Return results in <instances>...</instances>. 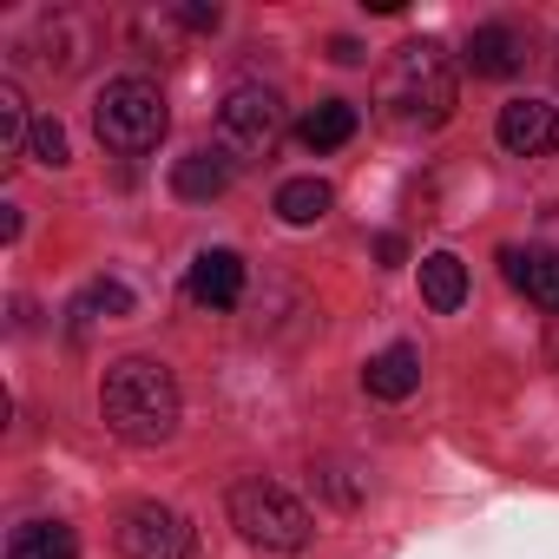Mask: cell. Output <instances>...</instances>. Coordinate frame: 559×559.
Here are the masks:
<instances>
[{
  "instance_id": "8",
  "label": "cell",
  "mask_w": 559,
  "mask_h": 559,
  "mask_svg": "<svg viewBox=\"0 0 559 559\" xmlns=\"http://www.w3.org/2000/svg\"><path fill=\"white\" fill-rule=\"evenodd\" d=\"M191 304H204V310H237V297H243V257L237 250H198V263H191Z\"/></svg>"
},
{
  "instance_id": "5",
  "label": "cell",
  "mask_w": 559,
  "mask_h": 559,
  "mask_svg": "<svg viewBox=\"0 0 559 559\" xmlns=\"http://www.w3.org/2000/svg\"><path fill=\"white\" fill-rule=\"evenodd\" d=\"M276 139H284V99H276L270 86H237V93L217 106V152H224L230 165L270 158Z\"/></svg>"
},
{
  "instance_id": "16",
  "label": "cell",
  "mask_w": 559,
  "mask_h": 559,
  "mask_svg": "<svg viewBox=\"0 0 559 559\" xmlns=\"http://www.w3.org/2000/svg\"><path fill=\"white\" fill-rule=\"evenodd\" d=\"M34 126H40V119H27V99H21V86H14V80H0V152H8V158H21V152L34 145Z\"/></svg>"
},
{
  "instance_id": "23",
  "label": "cell",
  "mask_w": 559,
  "mask_h": 559,
  "mask_svg": "<svg viewBox=\"0 0 559 559\" xmlns=\"http://www.w3.org/2000/svg\"><path fill=\"white\" fill-rule=\"evenodd\" d=\"M376 257H382V263H402V257H408V243L389 230V237H376Z\"/></svg>"
},
{
  "instance_id": "14",
  "label": "cell",
  "mask_w": 559,
  "mask_h": 559,
  "mask_svg": "<svg viewBox=\"0 0 559 559\" xmlns=\"http://www.w3.org/2000/svg\"><path fill=\"white\" fill-rule=\"evenodd\" d=\"M356 106L349 99H323V106H310L304 112V126H297V139L310 145V152H336V145H349L356 139Z\"/></svg>"
},
{
  "instance_id": "12",
  "label": "cell",
  "mask_w": 559,
  "mask_h": 559,
  "mask_svg": "<svg viewBox=\"0 0 559 559\" xmlns=\"http://www.w3.org/2000/svg\"><path fill=\"white\" fill-rule=\"evenodd\" d=\"M507 284L539 310H559V250H507Z\"/></svg>"
},
{
  "instance_id": "9",
  "label": "cell",
  "mask_w": 559,
  "mask_h": 559,
  "mask_svg": "<svg viewBox=\"0 0 559 559\" xmlns=\"http://www.w3.org/2000/svg\"><path fill=\"white\" fill-rule=\"evenodd\" d=\"M467 73L474 80H513L520 67H526V40L507 27V21H487V27H474V40H467Z\"/></svg>"
},
{
  "instance_id": "6",
  "label": "cell",
  "mask_w": 559,
  "mask_h": 559,
  "mask_svg": "<svg viewBox=\"0 0 559 559\" xmlns=\"http://www.w3.org/2000/svg\"><path fill=\"white\" fill-rule=\"evenodd\" d=\"M119 552L126 559H191V526H185V513H171L158 500H139L119 520Z\"/></svg>"
},
{
  "instance_id": "2",
  "label": "cell",
  "mask_w": 559,
  "mask_h": 559,
  "mask_svg": "<svg viewBox=\"0 0 559 559\" xmlns=\"http://www.w3.org/2000/svg\"><path fill=\"white\" fill-rule=\"evenodd\" d=\"M454 99H461V80H454L448 47H435V40L395 47L389 73H382V106H389V119H402V126H448V119H454Z\"/></svg>"
},
{
  "instance_id": "22",
  "label": "cell",
  "mask_w": 559,
  "mask_h": 559,
  "mask_svg": "<svg viewBox=\"0 0 559 559\" xmlns=\"http://www.w3.org/2000/svg\"><path fill=\"white\" fill-rule=\"evenodd\" d=\"M330 60H336V67H362V47L343 34V40H330Z\"/></svg>"
},
{
  "instance_id": "11",
  "label": "cell",
  "mask_w": 559,
  "mask_h": 559,
  "mask_svg": "<svg viewBox=\"0 0 559 559\" xmlns=\"http://www.w3.org/2000/svg\"><path fill=\"white\" fill-rule=\"evenodd\" d=\"M362 382H369V395H376V402H408V395L421 389V356H415L408 343H389L382 356H369Z\"/></svg>"
},
{
  "instance_id": "18",
  "label": "cell",
  "mask_w": 559,
  "mask_h": 559,
  "mask_svg": "<svg viewBox=\"0 0 559 559\" xmlns=\"http://www.w3.org/2000/svg\"><path fill=\"white\" fill-rule=\"evenodd\" d=\"M80 317H106V323H119V317H132V290L112 284V276H99V284H86V297H80Z\"/></svg>"
},
{
  "instance_id": "17",
  "label": "cell",
  "mask_w": 559,
  "mask_h": 559,
  "mask_svg": "<svg viewBox=\"0 0 559 559\" xmlns=\"http://www.w3.org/2000/svg\"><path fill=\"white\" fill-rule=\"evenodd\" d=\"M330 211V185L323 178H290L284 191H276V217L284 224H317Z\"/></svg>"
},
{
  "instance_id": "21",
  "label": "cell",
  "mask_w": 559,
  "mask_h": 559,
  "mask_svg": "<svg viewBox=\"0 0 559 559\" xmlns=\"http://www.w3.org/2000/svg\"><path fill=\"white\" fill-rule=\"evenodd\" d=\"M323 480H330V493H336V500H343V507H356V493H362V487H356V480H349V474H343V467H330V474H323Z\"/></svg>"
},
{
  "instance_id": "24",
  "label": "cell",
  "mask_w": 559,
  "mask_h": 559,
  "mask_svg": "<svg viewBox=\"0 0 559 559\" xmlns=\"http://www.w3.org/2000/svg\"><path fill=\"white\" fill-rule=\"evenodd\" d=\"M552 73H559V60H552Z\"/></svg>"
},
{
  "instance_id": "10",
  "label": "cell",
  "mask_w": 559,
  "mask_h": 559,
  "mask_svg": "<svg viewBox=\"0 0 559 559\" xmlns=\"http://www.w3.org/2000/svg\"><path fill=\"white\" fill-rule=\"evenodd\" d=\"M230 158L224 152H185L178 165H171V191L185 198V204H211V198H224L230 191Z\"/></svg>"
},
{
  "instance_id": "15",
  "label": "cell",
  "mask_w": 559,
  "mask_h": 559,
  "mask_svg": "<svg viewBox=\"0 0 559 559\" xmlns=\"http://www.w3.org/2000/svg\"><path fill=\"white\" fill-rule=\"evenodd\" d=\"M421 297H428V310H461L467 304V263L461 257H448V250H435V257H421Z\"/></svg>"
},
{
  "instance_id": "20",
  "label": "cell",
  "mask_w": 559,
  "mask_h": 559,
  "mask_svg": "<svg viewBox=\"0 0 559 559\" xmlns=\"http://www.w3.org/2000/svg\"><path fill=\"white\" fill-rule=\"evenodd\" d=\"M178 21H185L191 34H217V21H224V14H217V8H204V0H185V8H178Z\"/></svg>"
},
{
  "instance_id": "19",
  "label": "cell",
  "mask_w": 559,
  "mask_h": 559,
  "mask_svg": "<svg viewBox=\"0 0 559 559\" xmlns=\"http://www.w3.org/2000/svg\"><path fill=\"white\" fill-rule=\"evenodd\" d=\"M27 158H34V165H47V171H53V165H67V132H60V119H40V126H34Z\"/></svg>"
},
{
  "instance_id": "13",
  "label": "cell",
  "mask_w": 559,
  "mask_h": 559,
  "mask_svg": "<svg viewBox=\"0 0 559 559\" xmlns=\"http://www.w3.org/2000/svg\"><path fill=\"white\" fill-rule=\"evenodd\" d=\"M8 559H80V539L67 520H21L8 539Z\"/></svg>"
},
{
  "instance_id": "3",
  "label": "cell",
  "mask_w": 559,
  "mask_h": 559,
  "mask_svg": "<svg viewBox=\"0 0 559 559\" xmlns=\"http://www.w3.org/2000/svg\"><path fill=\"white\" fill-rule=\"evenodd\" d=\"M165 126H171V106H165V93H158L152 80H139V73L106 80V93H99V106H93V132H99L106 152L139 158V152H152V145L165 139Z\"/></svg>"
},
{
  "instance_id": "7",
  "label": "cell",
  "mask_w": 559,
  "mask_h": 559,
  "mask_svg": "<svg viewBox=\"0 0 559 559\" xmlns=\"http://www.w3.org/2000/svg\"><path fill=\"white\" fill-rule=\"evenodd\" d=\"M493 132H500V145H507L513 158H546V152H559V112H552L546 99H507Z\"/></svg>"
},
{
  "instance_id": "4",
  "label": "cell",
  "mask_w": 559,
  "mask_h": 559,
  "mask_svg": "<svg viewBox=\"0 0 559 559\" xmlns=\"http://www.w3.org/2000/svg\"><path fill=\"white\" fill-rule=\"evenodd\" d=\"M230 526L263 546V552H304L310 546V507L297 493H284L276 480H237L230 487Z\"/></svg>"
},
{
  "instance_id": "1",
  "label": "cell",
  "mask_w": 559,
  "mask_h": 559,
  "mask_svg": "<svg viewBox=\"0 0 559 559\" xmlns=\"http://www.w3.org/2000/svg\"><path fill=\"white\" fill-rule=\"evenodd\" d=\"M99 408H106V428L132 448H158L178 435V382L165 362L152 356H126L106 369V389H99Z\"/></svg>"
}]
</instances>
